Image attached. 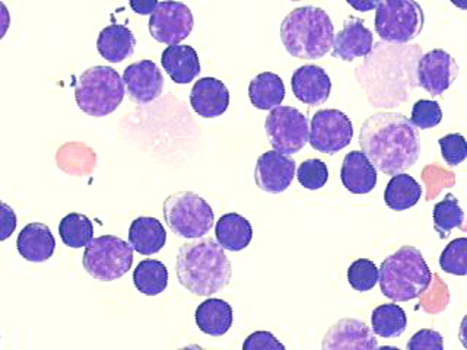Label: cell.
<instances>
[{"mask_svg":"<svg viewBox=\"0 0 467 350\" xmlns=\"http://www.w3.org/2000/svg\"><path fill=\"white\" fill-rule=\"evenodd\" d=\"M361 152L376 170L386 175L403 174L420 158L418 129L399 113H377L362 124Z\"/></svg>","mask_w":467,"mask_h":350,"instance_id":"6da1fadb","label":"cell"},{"mask_svg":"<svg viewBox=\"0 0 467 350\" xmlns=\"http://www.w3.org/2000/svg\"><path fill=\"white\" fill-rule=\"evenodd\" d=\"M175 270L180 283L197 296H211L223 291L233 276L230 259L212 238L182 245Z\"/></svg>","mask_w":467,"mask_h":350,"instance_id":"7a4b0ae2","label":"cell"},{"mask_svg":"<svg viewBox=\"0 0 467 350\" xmlns=\"http://www.w3.org/2000/svg\"><path fill=\"white\" fill-rule=\"evenodd\" d=\"M281 40L294 57L317 60L332 50L335 26L321 7H296L282 21Z\"/></svg>","mask_w":467,"mask_h":350,"instance_id":"3957f363","label":"cell"},{"mask_svg":"<svg viewBox=\"0 0 467 350\" xmlns=\"http://www.w3.org/2000/svg\"><path fill=\"white\" fill-rule=\"evenodd\" d=\"M432 274L422 252L409 245L389 255L379 269L381 293L394 303L420 298L430 288Z\"/></svg>","mask_w":467,"mask_h":350,"instance_id":"277c9868","label":"cell"},{"mask_svg":"<svg viewBox=\"0 0 467 350\" xmlns=\"http://www.w3.org/2000/svg\"><path fill=\"white\" fill-rule=\"evenodd\" d=\"M124 94L123 79L109 66H94L80 73L75 87L78 106L92 117L114 113L123 101Z\"/></svg>","mask_w":467,"mask_h":350,"instance_id":"5b68a950","label":"cell"},{"mask_svg":"<svg viewBox=\"0 0 467 350\" xmlns=\"http://www.w3.org/2000/svg\"><path fill=\"white\" fill-rule=\"evenodd\" d=\"M162 211L170 230L187 240L204 237L215 222L211 204L192 191H179L168 196Z\"/></svg>","mask_w":467,"mask_h":350,"instance_id":"8992f818","label":"cell"},{"mask_svg":"<svg viewBox=\"0 0 467 350\" xmlns=\"http://www.w3.org/2000/svg\"><path fill=\"white\" fill-rule=\"evenodd\" d=\"M82 264L97 281H117L131 269L133 248L114 235L94 238L85 248Z\"/></svg>","mask_w":467,"mask_h":350,"instance_id":"52a82bcc","label":"cell"},{"mask_svg":"<svg viewBox=\"0 0 467 350\" xmlns=\"http://www.w3.org/2000/svg\"><path fill=\"white\" fill-rule=\"evenodd\" d=\"M425 24L422 7L413 0H386L376 7V31L386 43L415 40Z\"/></svg>","mask_w":467,"mask_h":350,"instance_id":"ba28073f","label":"cell"},{"mask_svg":"<svg viewBox=\"0 0 467 350\" xmlns=\"http://www.w3.org/2000/svg\"><path fill=\"white\" fill-rule=\"evenodd\" d=\"M265 130L275 152L285 157L298 153L310 138L306 117L294 107L272 109L265 121Z\"/></svg>","mask_w":467,"mask_h":350,"instance_id":"9c48e42d","label":"cell"},{"mask_svg":"<svg viewBox=\"0 0 467 350\" xmlns=\"http://www.w3.org/2000/svg\"><path fill=\"white\" fill-rule=\"evenodd\" d=\"M352 138V121L339 109H320L311 118L308 142L317 152L335 155L345 149Z\"/></svg>","mask_w":467,"mask_h":350,"instance_id":"30bf717a","label":"cell"},{"mask_svg":"<svg viewBox=\"0 0 467 350\" xmlns=\"http://www.w3.org/2000/svg\"><path fill=\"white\" fill-rule=\"evenodd\" d=\"M194 18L182 2H158L150 19V36L158 43L177 46L193 31Z\"/></svg>","mask_w":467,"mask_h":350,"instance_id":"8fae6325","label":"cell"},{"mask_svg":"<svg viewBox=\"0 0 467 350\" xmlns=\"http://www.w3.org/2000/svg\"><path fill=\"white\" fill-rule=\"evenodd\" d=\"M416 77L418 84L428 94L438 97L444 94L459 77V65L456 58L447 51L435 48L420 56L416 67Z\"/></svg>","mask_w":467,"mask_h":350,"instance_id":"7c38bea8","label":"cell"},{"mask_svg":"<svg viewBox=\"0 0 467 350\" xmlns=\"http://www.w3.org/2000/svg\"><path fill=\"white\" fill-rule=\"evenodd\" d=\"M379 340L371 327L354 318H343L328 328L321 350H377Z\"/></svg>","mask_w":467,"mask_h":350,"instance_id":"4fadbf2b","label":"cell"},{"mask_svg":"<svg viewBox=\"0 0 467 350\" xmlns=\"http://www.w3.org/2000/svg\"><path fill=\"white\" fill-rule=\"evenodd\" d=\"M296 162L281 153L270 150L263 153L255 164V184L263 191L272 194L284 193L296 177Z\"/></svg>","mask_w":467,"mask_h":350,"instance_id":"5bb4252c","label":"cell"},{"mask_svg":"<svg viewBox=\"0 0 467 350\" xmlns=\"http://www.w3.org/2000/svg\"><path fill=\"white\" fill-rule=\"evenodd\" d=\"M123 84L129 95L138 104H148L162 94L164 77L152 60H140L131 63L124 69Z\"/></svg>","mask_w":467,"mask_h":350,"instance_id":"9a60e30c","label":"cell"},{"mask_svg":"<svg viewBox=\"0 0 467 350\" xmlns=\"http://www.w3.org/2000/svg\"><path fill=\"white\" fill-rule=\"evenodd\" d=\"M374 47L372 33L359 18L347 19L343 29L336 34L333 41L332 55L345 62H352L358 57H367Z\"/></svg>","mask_w":467,"mask_h":350,"instance_id":"2e32d148","label":"cell"},{"mask_svg":"<svg viewBox=\"0 0 467 350\" xmlns=\"http://www.w3.org/2000/svg\"><path fill=\"white\" fill-rule=\"evenodd\" d=\"M292 92L306 106H320L327 101L332 82L327 72L316 65L301 66L291 77Z\"/></svg>","mask_w":467,"mask_h":350,"instance_id":"e0dca14e","label":"cell"},{"mask_svg":"<svg viewBox=\"0 0 467 350\" xmlns=\"http://www.w3.org/2000/svg\"><path fill=\"white\" fill-rule=\"evenodd\" d=\"M192 108L203 118L223 116L230 106V91L215 77H202L190 92Z\"/></svg>","mask_w":467,"mask_h":350,"instance_id":"ac0fdd59","label":"cell"},{"mask_svg":"<svg viewBox=\"0 0 467 350\" xmlns=\"http://www.w3.org/2000/svg\"><path fill=\"white\" fill-rule=\"evenodd\" d=\"M340 180L348 191L354 194L371 193L377 186V170L361 150H352L343 160Z\"/></svg>","mask_w":467,"mask_h":350,"instance_id":"d6986e66","label":"cell"},{"mask_svg":"<svg viewBox=\"0 0 467 350\" xmlns=\"http://www.w3.org/2000/svg\"><path fill=\"white\" fill-rule=\"evenodd\" d=\"M161 63L175 84H190L201 73V60L192 46H170L162 51Z\"/></svg>","mask_w":467,"mask_h":350,"instance_id":"ffe728a7","label":"cell"},{"mask_svg":"<svg viewBox=\"0 0 467 350\" xmlns=\"http://www.w3.org/2000/svg\"><path fill=\"white\" fill-rule=\"evenodd\" d=\"M16 248L19 254L28 262H47L55 254V235L44 223H28L19 233Z\"/></svg>","mask_w":467,"mask_h":350,"instance_id":"44dd1931","label":"cell"},{"mask_svg":"<svg viewBox=\"0 0 467 350\" xmlns=\"http://www.w3.org/2000/svg\"><path fill=\"white\" fill-rule=\"evenodd\" d=\"M167 242L164 225L155 218L142 216L131 222L129 230V245L142 255L160 252Z\"/></svg>","mask_w":467,"mask_h":350,"instance_id":"7402d4cb","label":"cell"},{"mask_svg":"<svg viewBox=\"0 0 467 350\" xmlns=\"http://www.w3.org/2000/svg\"><path fill=\"white\" fill-rule=\"evenodd\" d=\"M136 38L130 29L120 24L106 26L102 29L97 41V48L102 58L109 63H120L133 55Z\"/></svg>","mask_w":467,"mask_h":350,"instance_id":"603a6c76","label":"cell"},{"mask_svg":"<svg viewBox=\"0 0 467 350\" xmlns=\"http://www.w3.org/2000/svg\"><path fill=\"white\" fill-rule=\"evenodd\" d=\"M197 327L204 335H225L233 325L234 313L233 306L223 299L211 298L197 306L196 315Z\"/></svg>","mask_w":467,"mask_h":350,"instance_id":"cb8c5ba5","label":"cell"},{"mask_svg":"<svg viewBox=\"0 0 467 350\" xmlns=\"http://www.w3.org/2000/svg\"><path fill=\"white\" fill-rule=\"evenodd\" d=\"M215 235L223 250L233 252H241L252 242V223L238 213H226L216 222Z\"/></svg>","mask_w":467,"mask_h":350,"instance_id":"d4e9b609","label":"cell"},{"mask_svg":"<svg viewBox=\"0 0 467 350\" xmlns=\"http://www.w3.org/2000/svg\"><path fill=\"white\" fill-rule=\"evenodd\" d=\"M284 80L279 75L263 72L253 77L248 87V97L257 109H275L281 107L285 99Z\"/></svg>","mask_w":467,"mask_h":350,"instance_id":"484cf974","label":"cell"},{"mask_svg":"<svg viewBox=\"0 0 467 350\" xmlns=\"http://www.w3.org/2000/svg\"><path fill=\"white\" fill-rule=\"evenodd\" d=\"M423 190L412 175L398 174L384 190V201L394 211H408L422 199Z\"/></svg>","mask_w":467,"mask_h":350,"instance_id":"4316f807","label":"cell"},{"mask_svg":"<svg viewBox=\"0 0 467 350\" xmlns=\"http://www.w3.org/2000/svg\"><path fill=\"white\" fill-rule=\"evenodd\" d=\"M371 330L384 339H394L403 335L408 327V317L398 304H384L372 311Z\"/></svg>","mask_w":467,"mask_h":350,"instance_id":"83f0119b","label":"cell"},{"mask_svg":"<svg viewBox=\"0 0 467 350\" xmlns=\"http://www.w3.org/2000/svg\"><path fill=\"white\" fill-rule=\"evenodd\" d=\"M133 283L143 295H160L168 286L167 266L160 260H143L133 272Z\"/></svg>","mask_w":467,"mask_h":350,"instance_id":"f1b7e54d","label":"cell"},{"mask_svg":"<svg viewBox=\"0 0 467 350\" xmlns=\"http://www.w3.org/2000/svg\"><path fill=\"white\" fill-rule=\"evenodd\" d=\"M63 244L70 248L87 247L94 240V225L91 219L82 213H69L58 225Z\"/></svg>","mask_w":467,"mask_h":350,"instance_id":"f546056e","label":"cell"},{"mask_svg":"<svg viewBox=\"0 0 467 350\" xmlns=\"http://www.w3.org/2000/svg\"><path fill=\"white\" fill-rule=\"evenodd\" d=\"M464 211L454 194H447L434 208V228L440 238H447L452 230H463Z\"/></svg>","mask_w":467,"mask_h":350,"instance_id":"4dcf8cb0","label":"cell"},{"mask_svg":"<svg viewBox=\"0 0 467 350\" xmlns=\"http://www.w3.org/2000/svg\"><path fill=\"white\" fill-rule=\"evenodd\" d=\"M467 240L457 238L451 241L440 255V267L445 273L466 276L467 274Z\"/></svg>","mask_w":467,"mask_h":350,"instance_id":"1f68e13d","label":"cell"},{"mask_svg":"<svg viewBox=\"0 0 467 350\" xmlns=\"http://www.w3.org/2000/svg\"><path fill=\"white\" fill-rule=\"evenodd\" d=\"M348 282L357 292L371 291L379 283V267L368 259H358L348 269Z\"/></svg>","mask_w":467,"mask_h":350,"instance_id":"d6a6232c","label":"cell"},{"mask_svg":"<svg viewBox=\"0 0 467 350\" xmlns=\"http://www.w3.org/2000/svg\"><path fill=\"white\" fill-rule=\"evenodd\" d=\"M299 184L306 190H318L326 186L328 180L327 165L321 160H306L296 171Z\"/></svg>","mask_w":467,"mask_h":350,"instance_id":"836d02e7","label":"cell"},{"mask_svg":"<svg viewBox=\"0 0 467 350\" xmlns=\"http://www.w3.org/2000/svg\"><path fill=\"white\" fill-rule=\"evenodd\" d=\"M442 111L441 107L438 106L437 101L430 99H420L416 102L412 109V124L420 130L437 128L441 123Z\"/></svg>","mask_w":467,"mask_h":350,"instance_id":"e575fe53","label":"cell"},{"mask_svg":"<svg viewBox=\"0 0 467 350\" xmlns=\"http://www.w3.org/2000/svg\"><path fill=\"white\" fill-rule=\"evenodd\" d=\"M441 148V155L450 167H457L467 157L466 139L459 133L444 136L438 140Z\"/></svg>","mask_w":467,"mask_h":350,"instance_id":"d590c367","label":"cell"},{"mask_svg":"<svg viewBox=\"0 0 467 350\" xmlns=\"http://www.w3.org/2000/svg\"><path fill=\"white\" fill-rule=\"evenodd\" d=\"M406 350H444V339L441 333L422 328L409 339Z\"/></svg>","mask_w":467,"mask_h":350,"instance_id":"8d00e7d4","label":"cell"},{"mask_svg":"<svg viewBox=\"0 0 467 350\" xmlns=\"http://www.w3.org/2000/svg\"><path fill=\"white\" fill-rule=\"evenodd\" d=\"M243 350H286L270 332H254L243 343Z\"/></svg>","mask_w":467,"mask_h":350,"instance_id":"74e56055","label":"cell"},{"mask_svg":"<svg viewBox=\"0 0 467 350\" xmlns=\"http://www.w3.org/2000/svg\"><path fill=\"white\" fill-rule=\"evenodd\" d=\"M15 230H16V215L14 209L4 201H0V242L11 238Z\"/></svg>","mask_w":467,"mask_h":350,"instance_id":"f35d334b","label":"cell"},{"mask_svg":"<svg viewBox=\"0 0 467 350\" xmlns=\"http://www.w3.org/2000/svg\"><path fill=\"white\" fill-rule=\"evenodd\" d=\"M11 26V14L4 2H0V40L6 36L7 29Z\"/></svg>","mask_w":467,"mask_h":350,"instance_id":"ab89813d","label":"cell"},{"mask_svg":"<svg viewBox=\"0 0 467 350\" xmlns=\"http://www.w3.org/2000/svg\"><path fill=\"white\" fill-rule=\"evenodd\" d=\"M158 2H143V4H136V2H131L130 6L135 9L138 14L146 15L152 14L153 9L157 7Z\"/></svg>","mask_w":467,"mask_h":350,"instance_id":"60d3db41","label":"cell"},{"mask_svg":"<svg viewBox=\"0 0 467 350\" xmlns=\"http://www.w3.org/2000/svg\"><path fill=\"white\" fill-rule=\"evenodd\" d=\"M348 4L350 5V6L355 7V9H358V11L367 12L371 11V9H376L377 5H379V2H352V0H348Z\"/></svg>","mask_w":467,"mask_h":350,"instance_id":"b9f144b4","label":"cell"},{"mask_svg":"<svg viewBox=\"0 0 467 350\" xmlns=\"http://www.w3.org/2000/svg\"><path fill=\"white\" fill-rule=\"evenodd\" d=\"M179 350H206L203 349V347L199 346V345H189V346L182 347V349Z\"/></svg>","mask_w":467,"mask_h":350,"instance_id":"7bdbcfd3","label":"cell"},{"mask_svg":"<svg viewBox=\"0 0 467 350\" xmlns=\"http://www.w3.org/2000/svg\"><path fill=\"white\" fill-rule=\"evenodd\" d=\"M377 350H401V349H399V347H394V346H381V347H377Z\"/></svg>","mask_w":467,"mask_h":350,"instance_id":"ee69618b","label":"cell"}]
</instances>
